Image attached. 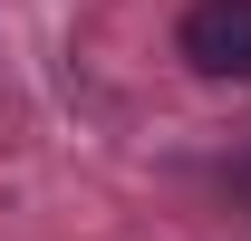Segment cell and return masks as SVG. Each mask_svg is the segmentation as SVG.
I'll list each match as a JSON object with an SVG mask.
<instances>
[{
    "label": "cell",
    "mask_w": 251,
    "mask_h": 241,
    "mask_svg": "<svg viewBox=\"0 0 251 241\" xmlns=\"http://www.w3.org/2000/svg\"><path fill=\"white\" fill-rule=\"evenodd\" d=\"M184 58L203 77H251V0H193L184 10Z\"/></svg>",
    "instance_id": "6da1fadb"
}]
</instances>
